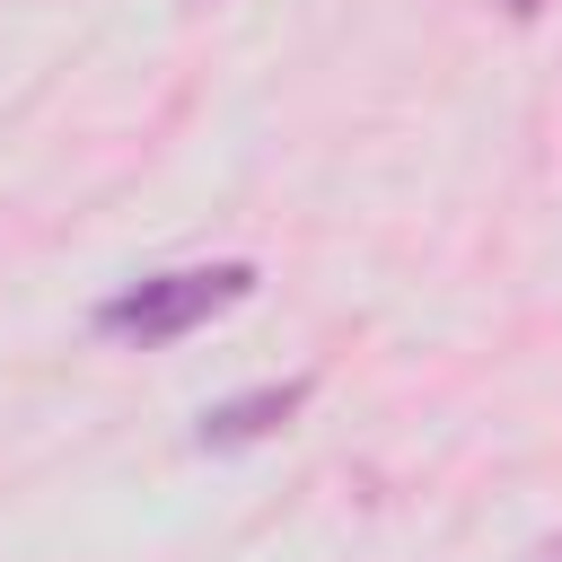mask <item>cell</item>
Returning <instances> with one entry per match:
<instances>
[{"instance_id": "cell-1", "label": "cell", "mask_w": 562, "mask_h": 562, "mask_svg": "<svg viewBox=\"0 0 562 562\" xmlns=\"http://www.w3.org/2000/svg\"><path fill=\"white\" fill-rule=\"evenodd\" d=\"M246 290H255V263H184V272H149V281H132V290H114V299L97 307V334L158 351V342L211 325L220 307H237Z\"/></svg>"}, {"instance_id": "cell-2", "label": "cell", "mask_w": 562, "mask_h": 562, "mask_svg": "<svg viewBox=\"0 0 562 562\" xmlns=\"http://www.w3.org/2000/svg\"><path fill=\"white\" fill-rule=\"evenodd\" d=\"M307 404V378H281V386H255V395H228V404H211L202 413V448H246V439H272L290 413Z\"/></svg>"}]
</instances>
